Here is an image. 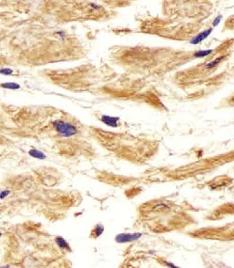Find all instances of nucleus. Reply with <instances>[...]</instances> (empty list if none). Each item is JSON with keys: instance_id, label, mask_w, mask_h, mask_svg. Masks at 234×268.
Returning <instances> with one entry per match:
<instances>
[{"instance_id": "1a4fd4ad", "label": "nucleus", "mask_w": 234, "mask_h": 268, "mask_svg": "<svg viewBox=\"0 0 234 268\" xmlns=\"http://www.w3.org/2000/svg\"><path fill=\"white\" fill-rule=\"evenodd\" d=\"M213 52L212 50H200V51H197L195 53V58H203L205 56L209 55V54Z\"/></svg>"}, {"instance_id": "ddd939ff", "label": "nucleus", "mask_w": 234, "mask_h": 268, "mask_svg": "<svg viewBox=\"0 0 234 268\" xmlns=\"http://www.w3.org/2000/svg\"><path fill=\"white\" fill-rule=\"evenodd\" d=\"M57 34L59 35V36L62 39H64V38H65V37H66L65 34H64V32H58Z\"/></svg>"}, {"instance_id": "7ed1b4c3", "label": "nucleus", "mask_w": 234, "mask_h": 268, "mask_svg": "<svg viewBox=\"0 0 234 268\" xmlns=\"http://www.w3.org/2000/svg\"><path fill=\"white\" fill-rule=\"evenodd\" d=\"M101 121L107 126L116 128V127H118V122L120 121V118L117 117H112L103 115L101 117Z\"/></svg>"}, {"instance_id": "f03ea898", "label": "nucleus", "mask_w": 234, "mask_h": 268, "mask_svg": "<svg viewBox=\"0 0 234 268\" xmlns=\"http://www.w3.org/2000/svg\"><path fill=\"white\" fill-rule=\"evenodd\" d=\"M142 233H121L116 237V241L118 243H126L134 241L140 238Z\"/></svg>"}, {"instance_id": "6e6552de", "label": "nucleus", "mask_w": 234, "mask_h": 268, "mask_svg": "<svg viewBox=\"0 0 234 268\" xmlns=\"http://www.w3.org/2000/svg\"><path fill=\"white\" fill-rule=\"evenodd\" d=\"M1 87L3 88H5V89L16 90V89H20V85L15 83H5L1 84Z\"/></svg>"}, {"instance_id": "20e7f679", "label": "nucleus", "mask_w": 234, "mask_h": 268, "mask_svg": "<svg viewBox=\"0 0 234 268\" xmlns=\"http://www.w3.org/2000/svg\"><path fill=\"white\" fill-rule=\"evenodd\" d=\"M212 29H208L204 32H203L202 33H200V34H198L197 36L191 40V44H197L201 42L202 41H203L205 39H206L210 35V34L211 33Z\"/></svg>"}, {"instance_id": "39448f33", "label": "nucleus", "mask_w": 234, "mask_h": 268, "mask_svg": "<svg viewBox=\"0 0 234 268\" xmlns=\"http://www.w3.org/2000/svg\"><path fill=\"white\" fill-rule=\"evenodd\" d=\"M54 241H55V243L57 245V246L60 249L66 251H70V247L69 244L68 243V242L62 237H56L55 239H54Z\"/></svg>"}, {"instance_id": "2eb2a0df", "label": "nucleus", "mask_w": 234, "mask_h": 268, "mask_svg": "<svg viewBox=\"0 0 234 268\" xmlns=\"http://www.w3.org/2000/svg\"><path fill=\"white\" fill-rule=\"evenodd\" d=\"M1 235H2V234H1V232H0V237H1Z\"/></svg>"}, {"instance_id": "4468645a", "label": "nucleus", "mask_w": 234, "mask_h": 268, "mask_svg": "<svg viewBox=\"0 0 234 268\" xmlns=\"http://www.w3.org/2000/svg\"><path fill=\"white\" fill-rule=\"evenodd\" d=\"M0 268H10V267L8 266V265H5V266H3V267H1Z\"/></svg>"}, {"instance_id": "0eeeda50", "label": "nucleus", "mask_w": 234, "mask_h": 268, "mask_svg": "<svg viewBox=\"0 0 234 268\" xmlns=\"http://www.w3.org/2000/svg\"><path fill=\"white\" fill-rule=\"evenodd\" d=\"M104 231V227L101 224H97L95 227L92 229L91 236L93 238H98L103 234Z\"/></svg>"}, {"instance_id": "f8f14e48", "label": "nucleus", "mask_w": 234, "mask_h": 268, "mask_svg": "<svg viewBox=\"0 0 234 268\" xmlns=\"http://www.w3.org/2000/svg\"><path fill=\"white\" fill-rule=\"evenodd\" d=\"M221 18H222V16H219L218 17H217V18L215 19V20L213 21V26L214 27L217 26V25L219 24V22H220Z\"/></svg>"}, {"instance_id": "f257e3e1", "label": "nucleus", "mask_w": 234, "mask_h": 268, "mask_svg": "<svg viewBox=\"0 0 234 268\" xmlns=\"http://www.w3.org/2000/svg\"><path fill=\"white\" fill-rule=\"evenodd\" d=\"M54 129L60 135L64 137H70L78 133L76 125L62 120H55L52 123Z\"/></svg>"}, {"instance_id": "423d86ee", "label": "nucleus", "mask_w": 234, "mask_h": 268, "mask_svg": "<svg viewBox=\"0 0 234 268\" xmlns=\"http://www.w3.org/2000/svg\"><path fill=\"white\" fill-rule=\"evenodd\" d=\"M29 156H30L32 158L38 159V160H44L47 158V156L44 153L42 152L40 150L37 149H32L28 152Z\"/></svg>"}, {"instance_id": "9d476101", "label": "nucleus", "mask_w": 234, "mask_h": 268, "mask_svg": "<svg viewBox=\"0 0 234 268\" xmlns=\"http://www.w3.org/2000/svg\"><path fill=\"white\" fill-rule=\"evenodd\" d=\"M0 74L4 75H11L13 74V70L8 68H1L0 69Z\"/></svg>"}, {"instance_id": "9b49d317", "label": "nucleus", "mask_w": 234, "mask_h": 268, "mask_svg": "<svg viewBox=\"0 0 234 268\" xmlns=\"http://www.w3.org/2000/svg\"><path fill=\"white\" fill-rule=\"evenodd\" d=\"M10 194V191L8 190H5L0 192V199L3 200L5 198Z\"/></svg>"}]
</instances>
